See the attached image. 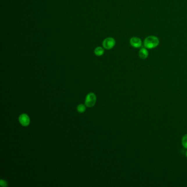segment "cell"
Returning <instances> with one entry per match:
<instances>
[{
	"mask_svg": "<svg viewBox=\"0 0 187 187\" xmlns=\"http://www.w3.org/2000/svg\"><path fill=\"white\" fill-rule=\"evenodd\" d=\"M159 44L158 38L154 36H149L144 40V47L148 49H153L156 47Z\"/></svg>",
	"mask_w": 187,
	"mask_h": 187,
	"instance_id": "cell-1",
	"label": "cell"
},
{
	"mask_svg": "<svg viewBox=\"0 0 187 187\" xmlns=\"http://www.w3.org/2000/svg\"><path fill=\"white\" fill-rule=\"evenodd\" d=\"M96 96L94 93H90L88 94L85 100V105L88 107H92L95 106L96 102Z\"/></svg>",
	"mask_w": 187,
	"mask_h": 187,
	"instance_id": "cell-2",
	"label": "cell"
},
{
	"mask_svg": "<svg viewBox=\"0 0 187 187\" xmlns=\"http://www.w3.org/2000/svg\"><path fill=\"white\" fill-rule=\"evenodd\" d=\"M115 45V40L113 38H106L103 42V46L106 49H111Z\"/></svg>",
	"mask_w": 187,
	"mask_h": 187,
	"instance_id": "cell-3",
	"label": "cell"
},
{
	"mask_svg": "<svg viewBox=\"0 0 187 187\" xmlns=\"http://www.w3.org/2000/svg\"><path fill=\"white\" fill-rule=\"evenodd\" d=\"M130 43L134 48H139L142 46V40L137 37H132L130 39Z\"/></svg>",
	"mask_w": 187,
	"mask_h": 187,
	"instance_id": "cell-4",
	"label": "cell"
},
{
	"mask_svg": "<svg viewBox=\"0 0 187 187\" xmlns=\"http://www.w3.org/2000/svg\"><path fill=\"white\" fill-rule=\"evenodd\" d=\"M19 120L21 125L23 126H27L30 124V118L28 115L25 114H23L20 115Z\"/></svg>",
	"mask_w": 187,
	"mask_h": 187,
	"instance_id": "cell-5",
	"label": "cell"
},
{
	"mask_svg": "<svg viewBox=\"0 0 187 187\" xmlns=\"http://www.w3.org/2000/svg\"><path fill=\"white\" fill-rule=\"evenodd\" d=\"M138 54H139V57L143 59H145L148 57V51H147V49L145 47L141 48L139 50Z\"/></svg>",
	"mask_w": 187,
	"mask_h": 187,
	"instance_id": "cell-6",
	"label": "cell"
},
{
	"mask_svg": "<svg viewBox=\"0 0 187 187\" xmlns=\"http://www.w3.org/2000/svg\"><path fill=\"white\" fill-rule=\"evenodd\" d=\"M104 53V48L101 47H97L95 49V54L97 56H101Z\"/></svg>",
	"mask_w": 187,
	"mask_h": 187,
	"instance_id": "cell-7",
	"label": "cell"
},
{
	"mask_svg": "<svg viewBox=\"0 0 187 187\" xmlns=\"http://www.w3.org/2000/svg\"><path fill=\"white\" fill-rule=\"evenodd\" d=\"M182 144L184 148L187 149V134L183 136L182 139Z\"/></svg>",
	"mask_w": 187,
	"mask_h": 187,
	"instance_id": "cell-8",
	"label": "cell"
},
{
	"mask_svg": "<svg viewBox=\"0 0 187 187\" xmlns=\"http://www.w3.org/2000/svg\"><path fill=\"white\" fill-rule=\"evenodd\" d=\"M77 111L78 112H79L80 113H83L85 111H86V107H85V106L83 105V104H80V105L77 106Z\"/></svg>",
	"mask_w": 187,
	"mask_h": 187,
	"instance_id": "cell-9",
	"label": "cell"
},
{
	"mask_svg": "<svg viewBox=\"0 0 187 187\" xmlns=\"http://www.w3.org/2000/svg\"><path fill=\"white\" fill-rule=\"evenodd\" d=\"M0 185L2 187H6L7 186V183L5 181V180L1 179V181H0Z\"/></svg>",
	"mask_w": 187,
	"mask_h": 187,
	"instance_id": "cell-10",
	"label": "cell"
},
{
	"mask_svg": "<svg viewBox=\"0 0 187 187\" xmlns=\"http://www.w3.org/2000/svg\"><path fill=\"white\" fill-rule=\"evenodd\" d=\"M186 157L187 158V151L186 152Z\"/></svg>",
	"mask_w": 187,
	"mask_h": 187,
	"instance_id": "cell-11",
	"label": "cell"
}]
</instances>
